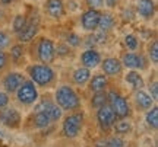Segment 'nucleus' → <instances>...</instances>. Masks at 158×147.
<instances>
[{
	"mask_svg": "<svg viewBox=\"0 0 158 147\" xmlns=\"http://www.w3.org/2000/svg\"><path fill=\"white\" fill-rule=\"evenodd\" d=\"M7 103H9V95L6 92H0V109L7 106Z\"/></svg>",
	"mask_w": 158,
	"mask_h": 147,
	"instance_id": "obj_37",
	"label": "nucleus"
},
{
	"mask_svg": "<svg viewBox=\"0 0 158 147\" xmlns=\"http://www.w3.org/2000/svg\"><path fill=\"white\" fill-rule=\"evenodd\" d=\"M54 42L50 38H41L37 45V57L43 64H50L56 58V50Z\"/></svg>",
	"mask_w": 158,
	"mask_h": 147,
	"instance_id": "obj_6",
	"label": "nucleus"
},
{
	"mask_svg": "<svg viewBox=\"0 0 158 147\" xmlns=\"http://www.w3.org/2000/svg\"><path fill=\"white\" fill-rule=\"evenodd\" d=\"M124 45L126 48L130 51H136L138 50V47H139V40L136 38V35L133 34H127L124 37Z\"/></svg>",
	"mask_w": 158,
	"mask_h": 147,
	"instance_id": "obj_28",
	"label": "nucleus"
},
{
	"mask_svg": "<svg viewBox=\"0 0 158 147\" xmlns=\"http://www.w3.org/2000/svg\"><path fill=\"white\" fill-rule=\"evenodd\" d=\"M148 56H149V60L154 66L158 64V42L157 41H152V44L148 48Z\"/></svg>",
	"mask_w": 158,
	"mask_h": 147,
	"instance_id": "obj_29",
	"label": "nucleus"
},
{
	"mask_svg": "<svg viewBox=\"0 0 158 147\" xmlns=\"http://www.w3.org/2000/svg\"><path fill=\"white\" fill-rule=\"evenodd\" d=\"M114 128H116V133H118V134H129L132 131V124L127 119L120 118V121L114 122Z\"/></svg>",
	"mask_w": 158,
	"mask_h": 147,
	"instance_id": "obj_26",
	"label": "nucleus"
},
{
	"mask_svg": "<svg viewBox=\"0 0 158 147\" xmlns=\"http://www.w3.org/2000/svg\"><path fill=\"white\" fill-rule=\"evenodd\" d=\"M97 121H98V125L101 127V130L111 128L114 125V122H116V115H114L113 109L108 105L98 108V111H97Z\"/></svg>",
	"mask_w": 158,
	"mask_h": 147,
	"instance_id": "obj_7",
	"label": "nucleus"
},
{
	"mask_svg": "<svg viewBox=\"0 0 158 147\" xmlns=\"http://www.w3.org/2000/svg\"><path fill=\"white\" fill-rule=\"evenodd\" d=\"M54 99H56V105L62 108L63 111H75L81 106V99L78 93L68 85H63L57 89Z\"/></svg>",
	"mask_w": 158,
	"mask_h": 147,
	"instance_id": "obj_1",
	"label": "nucleus"
},
{
	"mask_svg": "<svg viewBox=\"0 0 158 147\" xmlns=\"http://www.w3.org/2000/svg\"><path fill=\"white\" fill-rule=\"evenodd\" d=\"M147 124L151 127V128H154V130H157L158 127V108L154 106V108H149V111H148L147 114Z\"/></svg>",
	"mask_w": 158,
	"mask_h": 147,
	"instance_id": "obj_25",
	"label": "nucleus"
},
{
	"mask_svg": "<svg viewBox=\"0 0 158 147\" xmlns=\"http://www.w3.org/2000/svg\"><path fill=\"white\" fill-rule=\"evenodd\" d=\"M124 80H126V83H129V85L132 86L133 89H136V91H141L142 87L145 86L143 77L139 74V72H135V70H132V72H129V73L126 74Z\"/></svg>",
	"mask_w": 158,
	"mask_h": 147,
	"instance_id": "obj_17",
	"label": "nucleus"
},
{
	"mask_svg": "<svg viewBox=\"0 0 158 147\" xmlns=\"http://www.w3.org/2000/svg\"><path fill=\"white\" fill-rule=\"evenodd\" d=\"M85 3L88 5V7L89 9H100V7H102L104 6V0H85Z\"/></svg>",
	"mask_w": 158,
	"mask_h": 147,
	"instance_id": "obj_34",
	"label": "nucleus"
},
{
	"mask_svg": "<svg viewBox=\"0 0 158 147\" xmlns=\"http://www.w3.org/2000/svg\"><path fill=\"white\" fill-rule=\"evenodd\" d=\"M107 102L110 103L108 106L113 109L114 115L118 118H126L130 114V106L126 101V98H123L116 91H110L107 93Z\"/></svg>",
	"mask_w": 158,
	"mask_h": 147,
	"instance_id": "obj_4",
	"label": "nucleus"
},
{
	"mask_svg": "<svg viewBox=\"0 0 158 147\" xmlns=\"http://www.w3.org/2000/svg\"><path fill=\"white\" fill-rule=\"evenodd\" d=\"M84 125V114L82 112H73L68 115L63 121V134L69 138H75L79 136V133L82 130Z\"/></svg>",
	"mask_w": 158,
	"mask_h": 147,
	"instance_id": "obj_3",
	"label": "nucleus"
},
{
	"mask_svg": "<svg viewBox=\"0 0 158 147\" xmlns=\"http://www.w3.org/2000/svg\"><path fill=\"white\" fill-rule=\"evenodd\" d=\"M45 12L51 19H62L64 15L63 0H47L45 2Z\"/></svg>",
	"mask_w": 158,
	"mask_h": 147,
	"instance_id": "obj_15",
	"label": "nucleus"
},
{
	"mask_svg": "<svg viewBox=\"0 0 158 147\" xmlns=\"http://www.w3.org/2000/svg\"><path fill=\"white\" fill-rule=\"evenodd\" d=\"M44 114L48 117V119H50L51 122H53V121H59V119L62 118L63 109L60 106H57L56 103H53V102H51L50 105L47 106V109L44 111Z\"/></svg>",
	"mask_w": 158,
	"mask_h": 147,
	"instance_id": "obj_22",
	"label": "nucleus"
},
{
	"mask_svg": "<svg viewBox=\"0 0 158 147\" xmlns=\"http://www.w3.org/2000/svg\"><path fill=\"white\" fill-rule=\"evenodd\" d=\"M25 82V76L22 73H18V72H12V73L6 74V77L3 79V86L7 93H13L18 91V87Z\"/></svg>",
	"mask_w": 158,
	"mask_h": 147,
	"instance_id": "obj_12",
	"label": "nucleus"
},
{
	"mask_svg": "<svg viewBox=\"0 0 158 147\" xmlns=\"http://www.w3.org/2000/svg\"><path fill=\"white\" fill-rule=\"evenodd\" d=\"M120 63H122V66H124V67H127V68H133V70L135 68L142 70V68L147 67V61H145L143 56L136 54V52H126Z\"/></svg>",
	"mask_w": 158,
	"mask_h": 147,
	"instance_id": "obj_11",
	"label": "nucleus"
},
{
	"mask_svg": "<svg viewBox=\"0 0 158 147\" xmlns=\"http://www.w3.org/2000/svg\"><path fill=\"white\" fill-rule=\"evenodd\" d=\"M9 44H10V37H9V34L5 32V31H0V50L6 48Z\"/></svg>",
	"mask_w": 158,
	"mask_h": 147,
	"instance_id": "obj_32",
	"label": "nucleus"
},
{
	"mask_svg": "<svg viewBox=\"0 0 158 147\" xmlns=\"http://www.w3.org/2000/svg\"><path fill=\"white\" fill-rule=\"evenodd\" d=\"M118 0H104V3L108 6V7H116Z\"/></svg>",
	"mask_w": 158,
	"mask_h": 147,
	"instance_id": "obj_40",
	"label": "nucleus"
},
{
	"mask_svg": "<svg viewBox=\"0 0 158 147\" xmlns=\"http://www.w3.org/2000/svg\"><path fill=\"white\" fill-rule=\"evenodd\" d=\"M135 101H136V105L139 108H142V109H149L154 105V99L149 96V93L143 92L142 89L135 93Z\"/></svg>",
	"mask_w": 158,
	"mask_h": 147,
	"instance_id": "obj_20",
	"label": "nucleus"
},
{
	"mask_svg": "<svg viewBox=\"0 0 158 147\" xmlns=\"http://www.w3.org/2000/svg\"><path fill=\"white\" fill-rule=\"evenodd\" d=\"M27 23H28V19H27L25 15H16L13 17V22H12V31L15 34H19L27 26Z\"/></svg>",
	"mask_w": 158,
	"mask_h": 147,
	"instance_id": "obj_24",
	"label": "nucleus"
},
{
	"mask_svg": "<svg viewBox=\"0 0 158 147\" xmlns=\"http://www.w3.org/2000/svg\"><path fill=\"white\" fill-rule=\"evenodd\" d=\"M101 67L106 76H118L123 70L120 60L116 57H107V58L101 60Z\"/></svg>",
	"mask_w": 158,
	"mask_h": 147,
	"instance_id": "obj_13",
	"label": "nucleus"
},
{
	"mask_svg": "<svg viewBox=\"0 0 158 147\" xmlns=\"http://www.w3.org/2000/svg\"><path fill=\"white\" fill-rule=\"evenodd\" d=\"M108 85V79L106 74H95L92 79H89V89L92 92H101Z\"/></svg>",
	"mask_w": 158,
	"mask_h": 147,
	"instance_id": "obj_18",
	"label": "nucleus"
},
{
	"mask_svg": "<svg viewBox=\"0 0 158 147\" xmlns=\"http://www.w3.org/2000/svg\"><path fill=\"white\" fill-rule=\"evenodd\" d=\"M50 119H48V117L45 115L44 112H37L34 117V124L37 128H47L48 125H50Z\"/></svg>",
	"mask_w": 158,
	"mask_h": 147,
	"instance_id": "obj_27",
	"label": "nucleus"
},
{
	"mask_svg": "<svg viewBox=\"0 0 158 147\" xmlns=\"http://www.w3.org/2000/svg\"><path fill=\"white\" fill-rule=\"evenodd\" d=\"M13 2H16V0H0L2 5H10V3H13Z\"/></svg>",
	"mask_w": 158,
	"mask_h": 147,
	"instance_id": "obj_41",
	"label": "nucleus"
},
{
	"mask_svg": "<svg viewBox=\"0 0 158 147\" xmlns=\"http://www.w3.org/2000/svg\"><path fill=\"white\" fill-rule=\"evenodd\" d=\"M29 77L34 85L45 87L54 80V70L48 64H34L29 68Z\"/></svg>",
	"mask_w": 158,
	"mask_h": 147,
	"instance_id": "obj_2",
	"label": "nucleus"
},
{
	"mask_svg": "<svg viewBox=\"0 0 158 147\" xmlns=\"http://www.w3.org/2000/svg\"><path fill=\"white\" fill-rule=\"evenodd\" d=\"M72 76H73V82L76 85L84 86V85H86L91 79V70L86 67H78L73 72Z\"/></svg>",
	"mask_w": 158,
	"mask_h": 147,
	"instance_id": "obj_19",
	"label": "nucleus"
},
{
	"mask_svg": "<svg viewBox=\"0 0 158 147\" xmlns=\"http://www.w3.org/2000/svg\"><path fill=\"white\" fill-rule=\"evenodd\" d=\"M95 147H108L107 140H104V138L98 140V141H97V144H95Z\"/></svg>",
	"mask_w": 158,
	"mask_h": 147,
	"instance_id": "obj_39",
	"label": "nucleus"
},
{
	"mask_svg": "<svg viewBox=\"0 0 158 147\" xmlns=\"http://www.w3.org/2000/svg\"><path fill=\"white\" fill-rule=\"evenodd\" d=\"M38 19H32V21H28L27 23V26L19 32L18 35V40L21 41V42H29V41H32L35 38V35L38 34Z\"/></svg>",
	"mask_w": 158,
	"mask_h": 147,
	"instance_id": "obj_14",
	"label": "nucleus"
},
{
	"mask_svg": "<svg viewBox=\"0 0 158 147\" xmlns=\"http://www.w3.org/2000/svg\"><path fill=\"white\" fill-rule=\"evenodd\" d=\"M21 122V114L15 108H2L0 109V124L15 128Z\"/></svg>",
	"mask_w": 158,
	"mask_h": 147,
	"instance_id": "obj_9",
	"label": "nucleus"
},
{
	"mask_svg": "<svg viewBox=\"0 0 158 147\" xmlns=\"http://www.w3.org/2000/svg\"><path fill=\"white\" fill-rule=\"evenodd\" d=\"M148 87H149V96L152 98L154 102H155L158 99V85H157V82L154 80V82L148 86Z\"/></svg>",
	"mask_w": 158,
	"mask_h": 147,
	"instance_id": "obj_35",
	"label": "nucleus"
},
{
	"mask_svg": "<svg viewBox=\"0 0 158 147\" xmlns=\"http://www.w3.org/2000/svg\"><path fill=\"white\" fill-rule=\"evenodd\" d=\"M100 63H101V54L95 48H86L81 54V64H82V67H86L91 70V68L98 67Z\"/></svg>",
	"mask_w": 158,
	"mask_h": 147,
	"instance_id": "obj_10",
	"label": "nucleus"
},
{
	"mask_svg": "<svg viewBox=\"0 0 158 147\" xmlns=\"http://www.w3.org/2000/svg\"><path fill=\"white\" fill-rule=\"evenodd\" d=\"M54 50H56V54L60 57H64V56H69V45L66 44H57V47H54Z\"/></svg>",
	"mask_w": 158,
	"mask_h": 147,
	"instance_id": "obj_33",
	"label": "nucleus"
},
{
	"mask_svg": "<svg viewBox=\"0 0 158 147\" xmlns=\"http://www.w3.org/2000/svg\"><path fill=\"white\" fill-rule=\"evenodd\" d=\"M114 23H116V19L111 13H101V16H100V22H98V28L101 32H107L110 29L114 26Z\"/></svg>",
	"mask_w": 158,
	"mask_h": 147,
	"instance_id": "obj_21",
	"label": "nucleus"
},
{
	"mask_svg": "<svg viewBox=\"0 0 158 147\" xmlns=\"http://www.w3.org/2000/svg\"><path fill=\"white\" fill-rule=\"evenodd\" d=\"M66 42H68V45L73 47V48H76V47H79L81 44H82V40H81V37H79L78 34H75V32H70V34L66 37Z\"/></svg>",
	"mask_w": 158,
	"mask_h": 147,
	"instance_id": "obj_30",
	"label": "nucleus"
},
{
	"mask_svg": "<svg viewBox=\"0 0 158 147\" xmlns=\"http://www.w3.org/2000/svg\"><path fill=\"white\" fill-rule=\"evenodd\" d=\"M16 98L23 105H32L34 102L38 101V91L31 80H28V82L25 80L22 85L18 87Z\"/></svg>",
	"mask_w": 158,
	"mask_h": 147,
	"instance_id": "obj_5",
	"label": "nucleus"
},
{
	"mask_svg": "<svg viewBox=\"0 0 158 147\" xmlns=\"http://www.w3.org/2000/svg\"><path fill=\"white\" fill-rule=\"evenodd\" d=\"M10 57L15 60V61H18L19 58H22L23 57V47L22 44H16V45H13L10 48Z\"/></svg>",
	"mask_w": 158,
	"mask_h": 147,
	"instance_id": "obj_31",
	"label": "nucleus"
},
{
	"mask_svg": "<svg viewBox=\"0 0 158 147\" xmlns=\"http://www.w3.org/2000/svg\"><path fill=\"white\" fill-rule=\"evenodd\" d=\"M100 16L101 12L97 9H88L82 13L81 16V25L85 31H95L98 28V22H100Z\"/></svg>",
	"mask_w": 158,
	"mask_h": 147,
	"instance_id": "obj_8",
	"label": "nucleus"
},
{
	"mask_svg": "<svg viewBox=\"0 0 158 147\" xmlns=\"http://www.w3.org/2000/svg\"><path fill=\"white\" fill-rule=\"evenodd\" d=\"M136 10L143 19H151L155 13V2L154 0H139L136 5Z\"/></svg>",
	"mask_w": 158,
	"mask_h": 147,
	"instance_id": "obj_16",
	"label": "nucleus"
},
{
	"mask_svg": "<svg viewBox=\"0 0 158 147\" xmlns=\"http://www.w3.org/2000/svg\"><path fill=\"white\" fill-rule=\"evenodd\" d=\"M91 105H92V108H97V109L104 106V105H107V93L104 91L94 92V96L91 99Z\"/></svg>",
	"mask_w": 158,
	"mask_h": 147,
	"instance_id": "obj_23",
	"label": "nucleus"
},
{
	"mask_svg": "<svg viewBox=\"0 0 158 147\" xmlns=\"http://www.w3.org/2000/svg\"><path fill=\"white\" fill-rule=\"evenodd\" d=\"M6 66H7V54L0 50V70H3Z\"/></svg>",
	"mask_w": 158,
	"mask_h": 147,
	"instance_id": "obj_38",
	"label": "nucleus"
},
{
	"mask_svg": "<svg viewBox=\"0 0 158 147\" xmlns=\"http://www.w3.org/2000/svg\"><path fill=\"white\" fill-rule=\"evenodd\" d=\"M107 143H108V147H124V141L122 140V138H111V140H107Z\"/></svg>",
	"mask_w": 158,
	"mask_h": 147,
	"instance_id": "obj_36",
	"label": "nucleus"
}]
</instances>
